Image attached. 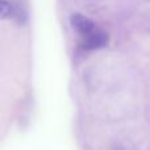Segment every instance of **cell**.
<instances>
[{"label":"cell","mask_w":150,"mask_h":150,"mask_svg":"<svg viewBox=\"0 0 150 150\" xmlns=\"http://www.w3.org/2000/svg\"><path fill=\"white\" fill-rule=\"evenodd\" d=\"M82 46L84 49L88 50H95V49H100V47H104L107 44H108V36L105 34V32L101 30L99 28H93L90 33L82 36Z\"/></svg>","instance_id":"obj_1"},{"label":"cell","mask_w":150,"mask_h":150,"mask_svg":"<svg viewBox=\"0 0 150 150\" xmlns=\"http://www.w3.org/2000/svg\"><path fill=\"white\" fill-rule=\"evenodd\" d=\"M70 24H71V28H73L75 32H78L79 34H82V36L90 33L96 26L91 18L86 17V16L80 15V13H73V15H71Z\"/></svg>","instance_id":"obj_2"},{"label":"cell","mask_w":150,"mask_h":150,"mask_svg":"<svg viewBox=\"0 0 150 150\" xmlns=\"http://www.w3.org/2000/svg\"><path fill=\"white\" fill-rule=\"evenodd\" d=\"M13 12V7L7 1L0 0V17H8Z\"/></svg>","instance_id":"obj_3"}]
</instances>
